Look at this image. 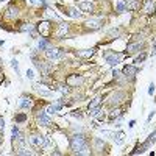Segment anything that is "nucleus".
<instances>
[{"instance_id":"32","label":"nucleus","mask_w":156,"mask_h":156,"mask_svg":"<svg viewBox=\"0 0 156 156\" xmlns=\"http://www.w3.org/2000/svg\"><path fill=\"white\" fill-rule=\"evenodd\" d=\"M153 92H155V84H153V83H151V84H150V88H148V94H153Z\"/></svg>"},{"instance_id":"18","label":"nucleus","mask_w":156,"mask_h":156,"mask_svg":"<svg viewBox=\"0 0 156 156\" xmlns=\"http://www.w3.org/2000/svg\"><path fill=\"white\" fill-rule=\"evenodd\" d=\"M141 48H142V44H130V45H128V48H127V50L133 53V52H139Z\"/></svg>"},{"instance_id":"15","label":"nucleus","mask_w":156,"mask_h":156,"mask_svg":"<svg viewBox=\"0 0 156 156\" xmlns=\"http://www.w3.org/2000/svg\"><path fill=\"white\" fill-rule=\"evenodd\" d=\"M35 89H36V91H38L41 95H44V97H48V95H52V92H50V91H45L44 86L39 84V83H36V84H35Z\"/></svg>"},{"instance_id":"30","label":"nucleus","mask_w":156,"mask_h":156,"mask_svg":"<svg viewBox=\"0 0 156 156\" xmlns=\"http://www.w3.org/2000/svg\"><path fill=\"white\" fill-rule=\"evenodd\" d=\"M70 14L74 16V17H80V16H81V13H77V9L72 8V9H70Z\"/></svg>"},{"instance_id":"12","label":"nucleus","mask_w":156,"mask_h":156,"mask_svg":"<svg viewBox=\"0 0 156 156\" xmlns=\"http://www.w3.org/2000/svg\"><path fill=\"white\" fill-rule=\"evenodd\" d=\"M78 9H81V11H92V3L88 2V0H81V2H78Z\"/></svg>"},{"instance_id":"7","label":"nucleus","mask_w":156,"mask_h":156,"mask_svg":"<svg viewBox=\"0 0 156 156\" xmlns=\"http://www.w3.org/2000/svg\"><path fill=\"white\" fill-rule=\"evenodd\" d=\"M39 33H41V36H45V38H47V36L50 35V24H48V22H42V24L39 25Z\"/></svg>"},{"instance_id":"1","label":"nucleus","mask_w":156,"mask_h":156,"mask_svg":"<svg viewBox=\"0 0 156 156\" xmlns=\"http://www.w3.org/2000/svg\"><path fill=\"white\" fill-rule=\"evenodd\" d=\"M70 150L78 155H89V147L83 134H75L70 137Z\"/></svg>"},{"instance_id":"4","label":"nucleus","mask_w":156,"mask_h":156,"mask_svg":"<svg viewBox=\"0 0 156 156\" xmlns=\"http://www.w3.org/2000/svg\"><path fill=\"white\" fill-rule=\"evenodd\" d=\"M45 53H47V58L48 59H59V58H62V56H64L62 50L55 48V47H48L47 50H45Z\"/></svg>"},{"instance_id":"20","label":"nucleus","mask_w":156,"mask_h":156,"mask_svg":"<svg viewBox=\"0 0 156 156\" xmlns=\"http://www.w3.org/2000/svg\"><path fill=\"white\" fill-rule=\"evenodd\" d=\"M153 6H155L153 0H148V2H147V5H145V13H148V14H150V13L153 11Z\"/></svg>"},{"instance_id":"23","label":"nucleus","mask_w":156,"mask_h":156,"mask_svg":"<svg viewBox=\"0 0 156 156\" xmlns=\"http://www.w3.org/2000/svg\"><path fill=\"white\" fill-rule=\"evenodd\" d=\"M8 16H9V17H14V16H17V9H16L14 6H9V8H8Z\"/></svg>"},{"instance_id":"36","label":"nucleus","mask_w":156,"mask_h":156,"mask_svg":"<svg viewBox=\"0 0 156 156\" xmlns=\"http://www.w3.org/2000/svg\"><path fill=\"white\" fill-rule=\"evenodd\" d=\"M28 2H30V3H36L38 0H28Z\"/></svg>"},{"instance_id":"31","label":"nucleus","mask_w":156,"mask_h":156,"mask_svg":"<svg viewBox=\"0 0 156 156\" xmlns=\"http://www.w3.org/2000/svg\"><path fill=\"white\" fill-rule=\"evenodd\" d=\"M27 77H28V78H33V77H35V72H33L31 69H30V70H27Z\"/></svg>"},{"instance_id":"13","label":"nucleus","mask_w":156,"mask_h":156,"mask_svg":"<svg viewBox=\"0 0 156 156\" xmlns=\"http://www.w3.org/2000/svg\"><path fill=\"white\" fill-rule=\"evenodd\" d=\"M112 141L116 142V144H119V145H122L123 144V137H125V134L122 131H119V133H112Z\"/></svg>"},{"instance_id":"14","label":"nucleus","mask_w":156,"mask_h":156,"mask_svg":"<svg viewBox=\"0 0 156 156\" xmlns=\"http://www.w3.org/2000/svg\"><path fill=\"white\" fill-rule=\"evenodd\" d=\"M67 33H69L67 24H61V25H59V28H58V31H56V36H58V38H64Z\"/></svg>"},{"instance_id":"22","label":"nucleus","mask_w":156,"mask_h":156,"mask_svg":"<svg viewBox=\"0 0 156 156\" xmlns=\"http://www.w3.org/2000/svg\"><path fill=\"white\" fill-rule=\"evenodd\" d=\"M94 147H95V150H102V148H103V142H102L100 139H95V141H94Z\"/></svg>"},{"instance_id":"9","label":"nucleus","mask_w":156,"mask_h":156,"mask_svg":"<svg viewBox=\"0 0 156 156\" xmlns=\"http://www.w3.org/2000/svg\"><path fill=\"white\" fill-rule=\"evenodd\" d=\"M120 61V55H106V62L109 66H117Z\"/></svg>"},{"instance_id":"33","label":"nucleus","mask_w":156,"mask_h":156,"mask_svg":"<svg viewBox=\"0 0 156 156\" xmlns=\"http://www.w3.org/2000/svg\"><path fill=\"white\" fill-rule=\"evenodd\" d=\"M3 128H5V122H3V119L0 117V133L3 131Z\"/></svg>"},{"instance_id":"2","label":"nucleus","mask_w":156,"mask_h":156,"mask_svg":"<svg viewBox=\"0 0 156 156\" xmlns=\"http://www.w3.org/2000/svg\"><path fill=\"white\" fill-rule=\"evenodd\" d=\"M100 105H102V98L100 97L94 98V100L89 103V116H92V117L98 116V112H100Z\"/></svg>"},{"instance_id":"27","label":"nucleus","mask_w":156,"mask_h":156,"mask_svg":"<svg viewBox=\"0 0 156 156\" xmlns=\"http://www.w3.org/2000/svg\"><path fill=\"white\" fill-rule=\"evenodd\" d=\"M13 136H14V137H16V136H17V137H24V136L21 134V131H19V128H17V127L13 128Z\"/></svg>"},{"instance_id":"34","label":"nucleus","mask_w":156,"mask_h":156,"mask_svg":"<svg viewBox=\"0 0 156 156\" xmlns=\"http://www.w3.org/2000/svg\"><path fill=\"white\" fill-rule=\"evenodd\" d=\"M72 116H75V117H81V114H80V111H74V112H72Z\"/></svg>"},{"instance_id":"35","label":"nucleus","mask_w":156,"mask_h":156,"mask_svg":"<svg viewBox=\"0 0 156 156\" xmlns=\"http://www.w3.org/2000/svg\"><path fill=\"white\" fill-rule=\"evenodd\" d=\"M134 125H136V122H134V120H131V122H130V128H133Z\"/></svg>"},{"instance_id":"21","label":"nucleus","mask_w":156,"mask_h":156,"mask_svg":"<svg viewBox=\"0 0 156 156\" xmlns=\"http://www.w3.org/2000/svg\"><path fill=\"white\" fill-rule=\"evenodd\" d=\"M120 116H122L120 109H112L111 114H109V119H116V117H120Z\"/></svg>"},{"instance_id":"6","label":"nucleus","mask_w":156,"mask_h":156,"mask_svg":"<svg viewBox=\"0 0 156 156\" xmlns=\"http://www.w3.org/2000/svg\"><path fill=\"white\" fill-rule=\"evenodd\" d=\"M125 98V94L123 92H116V94L111 95V100H109V103L111 105H119L122 100Z\"/></svg>"},{"instance_id":"5","label":"nucleus","mask_w":156,"mask_h":156,"mask_svg":"<svg viewBox=\"0 0 156 156\" xmlns=\"http://www.w3.org/2000/svg\"><path fill=\"white\" fill-rule=\"evenodd\" d=\"M38 122H39V125H42V127H48V125L52 123L50 117H48L45 112H41V114H38Z\"/></svg>"},{"instance_id":"16","label":"nucleus","mask_w":156,"mask_h":156,"mask_svg":"<svg viewBox=\"0 0 156 156\" xmlns=\"http://www.w3.org/2000/svg\"><path fill=\"white\" fill-rule=\"evenodd\" d=\"M19 106H21V108H30V106H31V100H30V97H22L21 102H19Z\"/></svg>"},{"instance_id":"17","label":"nucleus","mask_w":156,"mask_h":156,"mask_svg":"<svg viewBox=\"0 0 156 156\" xmlns=\"http://www.w3.org/2000/svg\"><path fill=\"white\" fill-rule=\"evenodd\" d=\"M125 9H127V3H125V0H117V11L123 13Z\"/></svg>"},{"instance_id":"19","label":"nucleus","mask_w":156,"mask_h":156,"mask_svg":"<svg viewBox=\"0 0 156 156\" xmlns=\"http://www.w3.org/2000/svg\"><path fill=\"white\" fill-rule=\"evenodd\" d=\"M94 55V50H84V52H78V56H81V58H89V56Z\"/></svg>"},{"instance_id":"3","label":"nucleus","mask_w":156,"mask_h":156,"mask_svg":"<svg viewBox=\"0 0 156 156\" xmlns=\"http://www.w3.org/2000/svg\"><path fill=\"white\" fill-rule=\"evenodd\" d=\"M28 142L33 145V147H45L47 145V141H45V137L44 136H38V134H35V136H30L28 137Z\"/></svg>"},{"instance_id":"11","label":"nucleus","mask_w":156,"mask_h":156,"mask_svg":"<svg viewBox=\"0 0 156 156\" xmlns=\"http://www.w3.org/2000/svg\"><path fill=\"white\" fill-rule=\"evenodd\" d=\"M102 25V22L98 21V19H91V21L86 22V27H88L89 30H98Z\"/></svg>"},{"instance_id":"29","label":"nucleus","mask_w":156,"mask_h":156,"mask_svg":"<svg viewBox=\"0 0 156 156\" xmlns=\"http://www.w3.org/2000/svg\"><path fill=\"white\" fill-rule=\"evenodd\" d=\"M145 56H147V55H145V53H142V55H139L137 58H134V62H142V61H144V59H145Z\"/></svg>"},{"instance_id":"8","label":"nucleus","mask_w":156,"mask_h":156,"mask_svg":"<svg viewBox=\"0 0 156 156\" xmlns=\"http://www.w3.org/2000/svg\"><path fill=\"white\" fill-rule=\"evenodd\" d=\"M137 70H139V69L134 67V66H125V67H123V74L127 75V77H130V78L134 77V75L137 74Z\"/></svg>"},{"instance_id":"28","label":"nucleus","mask_w":156,"mask_h":156,"mask_svg":"<svg viewBox=\"0 0 156 156\" xmlns=\"http://www.w3.org/2000/svg\"><path fill=\"white\" fill-rule=\"evenodd\" d=\"M11 66H13V69L16 70V74H19V64H17L16 59H13V61H11Z\"/></svg>"},{"instance_id":"26","label":"nucleus","mask_w":156,"mask_h":156,"mask_svg":"<svg viewBox=\"0 0 156 156\" xmlns=\"http://www.w3.org/2000/svg\"><path fill=\"white\" fill-rule=\"evenodd\" d=\"M47 41H44V39H42V41H39V48H41V50H47Z\"/></svg>"},{"instance_id":"24","label":"nucleus","mask_w":156,"mask_h":156,"mask_svg":"<svg viewBox=\"0 0 156 156\" xmlns=\"http://www.w3.org/2000/svg\"><path fill=\"white\" fill-rule=\"evenodd\" d=\"M35 27L30 25V24H24V27H21V31H33Z\"/></svg>"},{"instance_id":"10","label":"nucleus","mask_w":156,"mask_h":156,"mask_svg":"<svg viewBox=\"0 0 156 156\" xmlns=\"http://www.w3.org/2000/svg\"><path fill=\"white\" fill-rule=\"evenodd\" d=\"M83 83V78L81 77H77V75H70V77L67 78V84L69 86H78Z\"/></svg>"},{"instance_id":"25","label":"nucleus","mask_w":156,"mask_h":156,"mask_svg":"<svg viewBox=\"0 0 156 156\" xmlns=\"http://www.w3.org/2000/svg\"><path fill=\"white\" fill-rule=\"evenodd\" d=\"M14 120H16V122H25V120H27V114H17Z\"/></svg>"}]
</instances>
